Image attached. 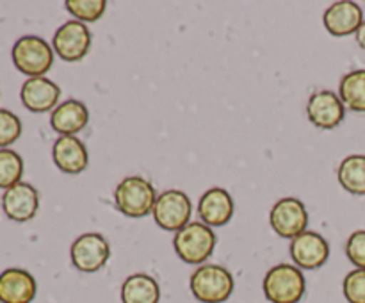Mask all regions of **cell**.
<instances>
[{
  "label": "cell",
  "instance_id": "3",
  "mask_svg": "<svg viewBox=\"0 0 365 303\" xmlns=\"http://www.w3.org/2000/svg\"><path fill=\"white\" fill-rule=\"evenodd\" d=\"M262 289L269 303H299L305 296L307 282L294 264H277L264 277Z\"/></svg>",
  "mask_w": 365,
  "mask_h": 303
},
{
  "label": "cell",
  "instance_id": "12",
  "mask_svg": "<svg viewBox=\"0 0 365 303\" xmlns=\"http://www.w3.org/2000/svg\"><path fill=\"white\" fill-rule=\"evenodd\" d=\"M4 214L14 223H27L38 214L39 192L29 182H18L2 195Z\"/></svg>",
  "mask_w": 365,
  "mask_h": 303
},
{
  "label": "cell",
  "instance_id": "17",
  "mask_svg": "<svg viewBox=\"0 0 365 303\" xmlns=\"http://www.w3.org/2000/svg\"><path fill=\"white\" fill-rule=\"evenodd\" d=\"M52 159L63 173L78 175L88 168L89 155L84 143L75 135H59L52 146Z\"/></svg>",
  "mask_w": 365,
  "mask_h": 303
},
{
  "label": "cell",
  "instance_id": "2",
  "mask_svg": "<svg viewBox=\"0 0 365 303\" xmlns=\"http://www.w3.org/2000/svg\"><path fill=\"white\" fill-rule=\"evenodd\" d=\"M189 287L200 303H223L234 292V277L221 264H203L191 274Z\"/></svg>",
  "mask_w": 365,
  "mask_h": 303
},
{
  "label": "cell",
  "instance_id": "4",
  "mask_svg": "<svg viewBox=\"0 0 365 303\" xmlns=\"http://www.w3.org/2000/svg\"><path fill=\"white\" fill-rule=\"evenodd\" d=\"M157 191L145 177H127L116 185L114 203L116 209L127 217H145L152 214L157 200Z\"/></svg>",
  "mask_w": 365,
  "mask_h": 303
},
{
  "label": "cell",
  "instance_id": "9",
  "mask_svg": "<svg viewBox=\"0 0 365 303\" xmlns=\"http://www.w3.org/2000/svg\"><path fill=\"white\" fill-rule=\"evenodd\" d=\"M52 48L66 63H77L84 59L91 48V32L88 25L78 20L63 24L53 34Z\"/></svg>",
  "mask_w": 365,
  "mask_h": 303
},
{
  "label": "cell",
  "instance_id": "15",
  "mask_svg": "<svg viewBox=\"0 0 365 303\" xmlns=\"http://www.w3.org/2000/svg\"><path fill=\"white\" fill-rule=\"evenodd\" d=\"M38 292L36 278L21 267L0 273V303H32Z\"/></svg>",
  "mask_w": 365,
  "mask_h": 303
},
{
  "label": "cell",
  "instance_id": "26",
  "mask_svg": "<svg viewBox=\"0 0 365 303\" xmlns=\"http://www.w3.org/2000/svg\"><path fill=\"white\" fill-rule=\"evenodd\" d=\"M346 255L356 269H365V230L353 232L346 242Z\"/></svg>",
  "mask_w": 365,
  "mask_h": 303
},
{
  "label": "cell",
  "instance_id": "24",
  "mask_svg": "<svg viewBox=\"0 0 365 303\" xmlns=\"http://www.w3.org/2000/svg\"><path fill=\"white\" fill-rule=\"evenodd\" d=\"M21 135V120L9 109H0V148H7Z\"/></svg>",
  "mask_w": 365,
  "mask_h": 303
},
{
  "label": "cell",
  "instance_id": "23",
  "mask_svg": "<svg viewBox=\"0 0 365 303\" xmlns=\"http://www.w3.org/2000/svg\"><path fill=\"white\" fill-rule=\"evenodd\" d=\"M68 13L73 14L75 20L82 24H91L98 21L106 13L107 2L106 0H66Z\"/></svg>",
  "mask_w": 365,
  "mask_h": 303
},
{
  "label": "cell",
  "instance_id": "27",
  "mask_svg": "<svg viewBox=\"0 0 365 303\" xmlns=\"http://www.w3.org/2000/svg\"><path fill=\"white\" fill-rule=\"evenodd\" d=\"M355 38H356V43H359V45H360V48L365 50V20H364V24L360 25L359 31H356Z\"/></svg>",
  "mask_w": 365,
  "mask_h": 303
},
{
  "label": "cell",
  "instance_id": "25",
  "mask_svg": "<svg viewBox=\"0 0 365 303\" xmlns=\"http://www.w3.org/2000/svg\"><path fill=\"white\" fill-rule=\"evenodd\" d=\"M342 292L348 303H365V269H353L342 282Z\"/></svg>",
  "mask_w": 365,
  "mask_h": 303
},
{
  "label": "cell",
  "instance_id": "13",
  "mask_svg": "<svg viewBox=\"0 0 365 303\" xmlns=\"http://www.w3.org/2000/svg\"><path fill=\"white\" fill-rule=\"evenodd\" d=\"M324 29L335 38H344V36L356 34L360 25L364 24L362 7L351 0H341L335 2L324 11L323 14Z\"/></svg>",
  "mask_w": 365,
  "mask_h": 303
},
{
  "label": "cell",
  "instance_id": "11",
  "mask_svg": "<svg viewBox=\"0 0 365 303\" xmlns=\"http://www.w3.org/2000/svg\"><path fill=\"white\" fill-rule=\"evenodd\" d=\"M307 116L314 127L330 130L342 123L346 116V106L337 93L330 91V89H321L309 98Z\"/></svg>",
  "mask_w": 365,
  "mask_h": 303
},
{
  "label": "cell",
  "instance_id": "14",
  "mask_svg": "<svg viewBox=\"0 0 365 303\" xmlns=\"http://www.w3.org/2000/svg\"><path fill=\"white\" fill-rule=\"evenodd\" d=\"M61 88L46 77L27 78L20 89V100L31 113H48L57 107Z\"/></svg>",
  "mask_w": 365,
  "mask_h": 303
},
{
  "label": "cell",
  "instance_id": "7",
  "mask_svg": "<svg viewBox=\"0 0 365 303\" xmlns=\"http://www.w3.org/2000/svg\"><path fill=\"white\" fill-rule=\"evenodd\" d=\"M71 264L82 273H96L107 264L110 257V245L102 234L88 232L71 242Z\"/></svg>",
  "mask_w": 365,
  "mask_h": 303
},
{
  "label": "cell",
  "instance_id": "6",
  "mask_svg": "<svg viewBox=\"0 0 365 303\" xmlns=\"http://www.w3.org/2000/svg\"><path fill=\"white\" fill-rule=\"evenodd\" d=\"M153 220L163 230L175 232L191 223L192 203L191 198L180 189H168L160 192L153 205Z\"/></svg>",
  "mask_w": 365,
  "mask_h": 303
},
{
  "label": "cell",
  "instance_id": "16",
  "mask_svg": "<svg viewBox=\"0 0 365 303\" xmlns=\"http://www.w3.org/2000/svg\"><path fill=\"white\" fill-rule=\"evenodd\" d=\"M198 216L207 227H223L234 216V200L223 188H210L198 202Z\"/></svg>",
  "mask_w": 365,
  "mask_h": 303
},
{
  "label": "cell",
  "instance_id": "10",
  "mask_svg": "<svg viewBox=\"0 0 365 303\" xmlns=\"http://www.w3.org/2000/svg\"><path fill=\"white\" fill-rule=\"evenodd\" d=\"M294 266L299 269H317L324 266L330 257V245L321 234L312 230H305L294 237L289 246Z\"/></svg>",
  "mask_w": 365,
  "mask_h": 303
},
{
  "label": "cell",
  "instance_id": "1",
  "mask_svg": "<svg viewBox=\"0 0 365 303\" xmlns=\"http://www.w3.org/2000/svg\"><path fill=\"white\" fill-rule=\"evenodd\" d=\"M217 237L210 227L202 221H191L175 234L173 248L185 264L203 266L216 248Z\"/></svg>",
  "mask_w": 365,
  "mask_h": 303
},
{
  "label": "cell",
  "instance_id": "5",
  "mask_svg": "<svg viewBox=\"0 0 365 303\" xmlns=\"http://www.w3.org/2000/svg\"><path fill=\"white\" fill-rule=\"evenodd\" d=\"M53 48L39 36H24L11 50L14 68L29 78L45 77L53 64Z\"/></svg>",
  "mask_w": 365,
  "mask_h": 303
},
{
  "label": "cell",
  "instance_id": "21",
  "mask_svg": "<svg viewBox=\"0 0 365 303\" xmlns=\"http://www.w3.org/2000/svg\"><path fill=\"white\" fill-rule=\"evenodd\" d=\"M339 96L346 109L365 113V70H353L341 78Z\"/></svg>",
  "mask_w": 365,
  "mask_h": 303
},
{
  "label": "cell",
  "instance_id": "20",
  "mask_svg": "<svg viewBox=\"0 0 365 303\" xmlns=\"http://www.w3.org/2000/svg\"><path fill=\"white\" fill-rule=\"evenodd\" d=\"M339 184L355 196H365V155H348L337 170Z\"/></svg>",
  "mask_w": 365,
  "mask_h": 303
},
{
  "label": "cell",
  "instance_id": "8",
  "mask_svg": "<svg viewBox=\"0 0 365 303\" xmlns=\"http://www.w3.org/2000/svg\"><path fill=\"white\" fill-rule=\"evenodd\" d=\"M269 225L274 234L284 239H294L307 230L309 212L302 200L294 196H285L278 200L269 212Z\"/></svg>",
  "mask_w": 365,
  "mask_h": 303
},
{
  "label": "cell",
  "instance_id": "18",
  "mask_svg": "<svg viewBox=\"0 0 365 303\" xmlns=\"http://www.w3.org/2000/svg\"><path fill=\"white\" fill-rule=\"evenodd\" d=\"M89 121V111L81 100H66L50 114V125L59 135H75L84 130Z\"/></svg>",
  "mask_w": 365,
  "mask_h": 303
},
{
  "label": "cell",
  "instance_id": "22",
  "mask_svg": "<svg viewBox=\"0 0 365 303\" xmlns=\"http://www.w3.org/2000/svg\"><path fill=\"white\" fill-rule=\"evenodd\" d=\"M24 177V159L11 148H0V189H9L21 182Z\"/></svg>",
  "mask_w": 365,
  "mask_h": 303
},
{
  "label": "cell",
  "instance_id": "19",
  "mask_svg": "<svg viewBox=\"0 0 365 303\" xmlns=\"http://www.w3.org/2000/svg\"><path fill=\"white\" fill-rule=\"evenodd\" d=\"M121 303H159L160 287L153 277L134 273L121 284Z\"/></svg>",
  "mask_w": 365,
  "mask_h": 303
}]
</instances>
